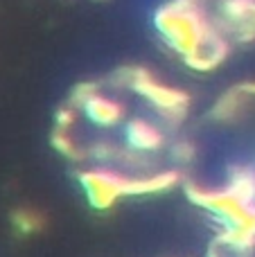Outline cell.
<instances>
[{
  "label": "cell",
  "mask_w": 255,
  "mask_h": 257,
  "mask_svg": "<svg viewBox=\"0 0 255 257\" xmlns=\"http://www.w3.org/2000/svg\"><path fill=\"white\" fill-rule=\"evenodd\" d=\"M154 25L161 39L185 59L197 54L208 41L215 39V34L208 32L203 14L192 0H174L158 7L154 14Z\"/></svg>",
  "instance_id": "obj_1"
},
{
  "label": "cell",
  "mask_w": 255,
  "mask_h": 257,
  "mask_svg": "<svg viewBox=\"0 0 255 257\" xmlns=\"http://www.w3.org/2000/svg\"><path fill=\"white\" fill-rule=\"evenodd\" d=\"M122 142L131 154H156L163 149L165 136L156 124L149 120L136 117V120L122 122Z\"/></svg>",
  "instance_id": "obj_4"
},
{
  "label": "cell",
  "mask_w": 255,
  "mask_h": 257,
  "mask_svg": "<svg viewBox=\"0 0 255 257\" xmlns=\"http://www.w3.org/2000/svg\"><path fill=\"white\" fill-rule=\"evenodd\" d=\"M77 104H79L86 120L97 128H113L124 122V106L93 88L81 93L77 97Z\"/></svg>",
  "instance_id": "obj_2"
},
{
  "label": "cell",
  "mask_w": 255,
  "mask_h": 257,
  "mask_svg": "<svg viewBox=\"0 0 255 257\" xmlns=\"http://www.w3.org/2000/svg\"><path fill=\"white\" fill-rule=\"evenodd\" d=\"M81 187L86 192V199L93 208L102 210L108 208L122 192L126 190V183L122 178L113 176L111 172L104 169H93V172L81 174Z\"/></svg>",
  "instance_id": "obj_3"
}]
</instances>
